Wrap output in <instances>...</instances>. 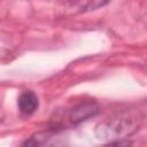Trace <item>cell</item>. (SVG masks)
Returning <instances> with one entry per match:
<instances>
[{"label": "cell", "instance_id": "cell-1", "mask_svg": "<svg viewBox=\"0 0 147 147\" xmlns=\"http://www.w3.org/2000/svg\"><path fill=\"white\" fill-rule=\"evenodd\" d=\"M142 122L144 115L140 110L127 109L99 123L95 126V136L106 142L125 140L139 130Z\"/></svg>", "mask_w": 147, "mask_h": 147}, {"label": "cell", "instance_id": "cell-2", "mask_svg": "<svg viewBox=\"0 0 147 147\" xmlns=\"http://www.w3.org/2000/svg\"><path fill=\"white\" fill-rule=\"evenodd\" d=\"M99 113V106L93 101H87L77 105L69 113V121L74 124L82 123Z\"/></svg>", "mask_w": 147, "mask_h": 147}, {"label": "cell", "instance_id": "cell-3", "mask_svg": "<svg viewBox=\"0 0 147 147\" xmlns=\"http://www.w3.org/2000/svg\"><path fill=\"white\" fill-rule=\"evenodd\" d=\"M17 105L22 115L30 116L38 109V106H39L38 96L31 91H25L20 95Z\"/></svg>", "mask_w": 147, "mask_h": 147}, {"label": "cell", "instance_id": "cell-4", "mask_svg": "<svg viewBox=\"0 0 147 147\" xmlns=\"http://www.w3.org/2000/svg\"><path fill=\"white\" fill-rule=\"evenodd\" d=\"M48 139H49V136L46 132H40L30 137L24 142L23 147H44Z\"/></svg>", "mask_w": 147, "mask_h": 147}, {"label": "cell", "instance_id": "cell-5", "mask_svg": "<svg viewBox=\"0 0 147 147\" xmlns=\"http://www.w3.org/2000/svg\"><path fill=\"white\" fill-rule=\"evenodd\" d=\"M132 142L129 140H118V141H113V142H107L102 147H131Z\"/></svg>", "mask_w": 147, "mask_h": 147}]
</instances>
